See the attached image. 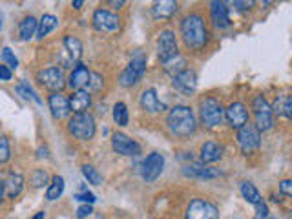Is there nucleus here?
<instances>
[{
    "mask_svg": "<svg viewBox=\"0 0 292 219\" xmlns=\"http://www.w3.org/2000/svg\"><path fill=\"white\" fill-rule=\"evenodd\" d=\"M237 145L241 148V152L245 155L254 154L259 146H261V132H257V128L254 125H245L243 128L237 130Z\"/></svg>",
    "mask_w": 292,
    "mask_h": 219,
    "instance_id": "nucleus-6",
    "label": "nucleus"
},
{
    "mask_svg": "<svg viewBox=\"0 0 292 219\" xmlns=\"http://www.w3.org/2000/svg\"><path fill=\"white\" fill-rule=\"evenodd\" d=\"M279 192H281L283 195L292 197V179H283L281 183H279Z\"/></svg>",
    "mask_w": 292,
    "mask_h": 219,
    "instance_id": "nucleus-39",
    "label": "nucleus"
},
{
    "mask_svg": "<svg viewBox=\"0 0 292 219\" xmlns=\"http://www.w3.org/2000/svg\"><path fill=\"white\" fill-rule=\"evenodd\" d=\"M179 55V48H177V37L172 30H165L159 33L157 39V57L163 64L168 60L176 59Z\"/></svg>",
    "mask_w": 292,
    "mask_h": 219,
    "instance_id": "nucleus-7",
    "label": "nucleus"
},
{
    "mask_svg": "<svg viewBox=\"0 0 292 219\" xmlns=\"http://www.w3.org/2000/svg\"><path fill=\"white\" fill-rule=\"evenodd\" d=\"M33 219H44V212H37V214L33 215Z\"/></svg>",
    "mask_w": 292,
    "mask_h": 219,
    "instance_id": "nucleus-46",
    "label": "nucleus"
},
{
    "mask_svg": "<svg viewBox=\"0 0 292 219\" xmlns=\"http://www.w3.org/2000/svg\"><path fill=\"white\" fill-rule=\"evenodd\" d=\"M57 24H59V19L55 15H44L39 20V30H37V39L42 40L44 37H48L51 31L55 30Z\"/></svg>",
    "mask_w": 292,
    "mask_h": 219,
    "instance_id": "nucleus-28",
    "label": "nucleus"
},
{
    "mask_svg": "<svg viewBox=\"0 0 292 219\" xmlns=\"http://www.w3.org/2000/svg\"><path fill=\"white\" fill-rule=\"evenodd\" d=\"M82 175H84L88 183L91 184H102V175L97 172V168H93L91 164H84L82 166Z\"/></svg>",
    "mask_w": 292,
    "mask_h": 219,
    "instance_id": "nucleus-33",
    "label": "nucleus"
},
{
    "mask_svg": "<svg viewBox=\"0 0 292 219\" xmlns=\"http://www.w3.org/2000/svg\"><path fill=\"white\" fill-rule=\"evenodd\" d=\"M265 219H276V217H270V215H268V217H265Z\"/></svg>",
    "mask_w": 292,
    "mask_h": 219,
    "instance_id": "nucleus-48",
    "label": "nucleus"
},
{
    "mask_svg": "<svg viewBox=\"0 0 292 219\" xmlns=\"http://www.w3.org/2000/svg\"><path fill=\"white\" fill-rule=\"evenodd\" d=\"M167 126L170 130V134L176 135V137H181V139L190 137L197 128V119L194 115V110L185 104L174 106L168 112Z\"/></svg>",
    "mask_w": 292,
    "mask_h": 219,
    "instance_id": "nucleus-2",
    "label": "nucleus"
},
{
    "mask_svg": "<svg viewBox=\"0 0 292 219\" xmlns=\"http://www.w3.org/2000/svg\"><path fill=\"white\" fill-rule=\"evenodd\" d=\"M111 146H113L117 154L128 155V157L141 154V145L137 141L130 139L128 135L121 134V132H115V134L111 135Z\"/></svg>",
    "mask_w": 292,
    "mask_h": 219,
    "instance_id": "nucleus-13",
    "label": "nucleus"
},
{
    "mask_svg": "<svg viewBox=\"0 0 292 219\" xmlns=\"http://www.w3.org/2000/svg\"><path fill=\"white\" fill-rule=\"evenodd\" d=\"M144 71H146V57L137 55V57L131 59L130 64L124 68V71H122L121 77H119V82H121V86H124V88H131V86H135L137 82L142 79Z\"/></svg>",
    "mask_w": 292,
    "mask_h": 219,
    "instance_id": "nucleus-9",
    "label": "nucleus"
},
{
    "mask_svg": "<svg viewBox=\"0 0 292 219\" xmlns=\"http://www.w3.org/2000/svg\"><path fill=\"white\" fill-rule=\"evenodd\" d=\"M187 219H219V210L212 201L208 199H192L187 206Z\"/></svg>",
    "mask_w": 292,
    "mask_h": 219,
    "instance_id": "nucleus-8",
    "label": "nucleus"
},
{
    "mask_svg": "<svg viewBox=\"0 0 292 219\" xmlns=\"http://www.w3.org/2000/svg\"><path fill=\"white\" fill-rule=\"evenodd\" d=\"M37 30H39V20L35 17H26L24 20L19 26V35H21V40H30L31 37L35 35Z\"/></svg>",
    "mask_w": 292,
    "mask_h": 219,
    "instance_id": "nucleus-27",
    "label": "nucleus"
},
{
    "mask_svg": "<svg viewBox=\"0 0 292 219\" xmlns=\"http://www.w3.org/2000/svg\"><path fill=\"white\" fill-rule=\"evenodd\" d=\"M37 80H39L44 88L53 91V93H55V91H61L66 86L64 71H62L59 66H50V68L41 70L37 73Z\"/></svg>",
    "mask_w": 292,
    "mask_h": 219,
    "instance_id": "nucleus-10",
    "label": "nucleus"
},
{
    "mask_svg": "<svg viewBox=\"0 0 292 219\" xmlns=\"http://www.w3.org/2000/svg\"><path fill=\"white\" fill-rule=\"evenodd\" d=\"M104 86V79H102L99 73H91L90 77V84H88V88H90L91 91H99Z\"/></svg>",
    "mask_w": 292,
    "mask_h": 219,
    "instance_id": "nucleus-38",
    "label": "nucleus"
},
{
    "mask_svg": "<svg viewBox=\"0 0 292 219\" xmlns=\"http://www.w3.org/2000/svg\"><path fill=\"white\" fill-rule=\"evenodd\" d=\"M163 66H165V70H167L172 77H176L177 73H181L183 70H187V68H185V66H187V60L183 59L181 55H177L176 59L168 60V62H165Z\"/></svg>",
    "mask_w": 292,
    "mask_h": 219,
    "instance_id": "nucleus-31",
    "label": "nucleus"
},
{
    "mask_svg": "<svg viewBox=\"0 0 292 219\" xmlns=\"http://www.w3.org/2000/svg\"><path fill=\"white\" fill-rule=\"evenodd\" d=\"M91 22H93V28H95L97 31H106V33H115V31L119 30V26H121L119 17L106 10H97L95 13H93Z\"/></svg>",
    "mask_w": 292,
    "mask_h": 219,
    "instance_id": "nucleus-12",
    "label": "nucleus"
},
{
    "mask_svg": "<svg viewBox=\"0 0 292 219\" xmlns=\"http://www.w3.org/2000/svg\"><path fill=\"white\" fill-rule=\"evenodd\" d=\"M48 179H50V175H48L46 170H35V172L31 174V184H33L35 188L44 186V184L48 183Z\"/></svg>",
    "mask_w": 292,
    "mask_h": 219,
    "instance_id": "nucleus-36",
    "label": "nucleus"
},
{
    "mask_svg": "<svg viewBox=\"0 0 292 219\" xmlns=\"http://www.w3.org/2000/svg\"><path fill=\"white\" fill-rule=\"evenodd\" d=\"M239 190H241V195L245 197V199L248 201V203H252L254 206L259 203H263V197L261 194H259V190L254 186V183H250V181H243L241 186H239Z\"/></svg>",
    "mask_w": 292,
    "mask_h": 219,
    "instance_id": "nucleus-29",
    "label": "nucleus"
},
{
    "mask_svg": "<svg viewBox=\"0 0 292 219\" xmlns=\"http://www.w3.org/2000/svg\"><path fill=\"white\" fill-rule=\"evenodd\" d=\"M90 106H91L90 91L88 90L73 91V95L70 97V108L73 114H84V112H88Z\"/></svg>",
    "mask_w": 292,
    "mask_h": 219,
    "instance_id": "nucleus-21",
    "label": "nucleus"
},
{
    "mask_svg": "<svg viewBox=\"0 0 292 219\" xmlns=\"http://www.w3.org/2000/svg\"><path fill=\"white\" fill-rule=\"evenodd\" d=\"M252 110H254V126L257 132H267L274 126V114L272 106L267 102L263 95H256L252 100Z\"/></svg>",
    "mask_w": 292,
    "mask_h": 219,
    "instance_id": "nucleus-5",
    "label": "nucleus"
},
{
    "mask_svg": "<svg viewBox=\"0 0 292 219\" xmlns=\"http://www.w3.org/2000/svg\"><path fill=\"white\" fill-rule=\"evenodd\" d=\"M4 184H6V195L11 197V199H15L17 195L22 192V188H24V177L21 174H13L11 172L8 175V179L4 181Z\"/></svg>",
    "mask_w": 292,
    "mask_h": 219,
    "instance_id": "nucleus-25",
    "label": "nucleus"
},
{
    "mask_svg": "<svg viewBox=\"0 0 292 219\" xmlns=\"http://www.w3.org/2000/svg\"><path fill=\"white\" fill-rule=\"evenodd\" d=\"M183 174L188 175V177H197V179H214V177L219 175V172L203 163H194V164H187L183 168Z\"/></svg>",
    "mask_w": 292,
    "mask_h": 219,
    "instance_id": "nucleus-19",
    "label": "nucleus"
},
{
    "mask_svg": "<svg viewBox=\"0 0 292 219\" xmlns=\"http://www.w3.org/2000/svg\"><path fill=\"white\" fill-rule=\"evenodd\" d=\"M172 84L177 91H181L183 95H192L197 90V75L194 70H183L181 73H177L176 77H172Z\"/></svg>",
    "mask_w": 292,
    "mask_h": 219,
    "instance_id": "nucleus-14",
    "label": "nucleus"
},
{
    "mask_svg": "<svg viewBox=\"0 0 292 219\" xmlns=\"http://www.w3.org/2000/svg\"><path fill=\"white\" fill-rule=\"evenodd\" d=\"M2 60H4V64L10 68V70H17V66H19V59L15 57V53L6 46L2 48Z\"/></svg>",
    "mask_w": 292,
    "mask_h": 219,
    "instance_id": "nucleus-35",
    "label": "nucleus"
},
{
    "mask_svg": "<svg viewBox=\"0 0 292 219\" xmlns=\"http://www.w3.org/2000/svg\"><path fill=\"white\" fill-rule=\"evenodd\" d=\"M0 30H2V22H0Z\"/></svg>",
    "mask_w": 292,
    "mask_h": 219,
    "instance_id": "nucleus-49",
    "label": "nucleus"
},
{
    "mask_svg": "<svg viewBox=\"0 0 292 219\" xmlns=\"http://www.w3.org/2000/svg\"><path fill=\"white\" fill-rule=\"evenodd\" d=\"M75 199H79V201H84L86 204H91V203H95L97 201V197L91 192H82V194H77L75 195Z\"/></svg>",
    "mask_w": 292,
    "mask_h": 219,
    "instance_id": "nucleus-40",
    "label": "nucleus"
},
{
    "mask_svg": "<svg viewBox=\"0 0 292 219\" xmlns=\"http://www.w3.org/2000/svg\"><path fill=\"white\" fill-rule=\"evenodd\" d=\"M232 6H234V8H237L239 11H247V10H250L252 6H254V2H241V0H234V2H232Z\"/></svg>",
    "mask_w": 292,
    "mask_h": 219,
    "instance_id": "nucleus-43",
    "label": "nucleus"
},
{
    "mask_svg": "<svg viewBox=\"0 0 292 219\" xmlns=\"http://www.w3.org/2000/svg\"><path fill=\"white\" fill-rule=\"evenodd\" d=\"M163 170H165V157L159 152L150 154L141 164V175L146 183H154L157 177H161Z\"/></svg>",
    "mask_w": 292,
    "mask_h": 219,
    "instance_id": "nucleus-11",
    "label": "nucleus"
},
{
    "mask_svg": "<svg viewBox=\"0 0 292 219\" xmlns=\"http://www.w3.org/2000/svg\"><path fill=\"white\" fill-rule=\"evenodd\" d=\"M272 114L292 121V95H279L272 104Z\"/></svg>",
    "mask_w": 292,
    "mask_h": 219,
    "instance_id": "nucleus-24",
    "label": "nucleus"
},
{
    "mask_svg": "<svg viewBox=\"0 0 292 219\" xmlns=\"http://www.w3.org/2000/svg\"><path fill=\"white\" fill-rule=\"evenodd\" d=\"M90 77H91V71L86 68L84 64H77L73 68V71L70 73V79H68V86H70L71 90H84L86 86L90 84Z\"/></svg>",
    "mask_w": 292,
    "mask_h": 219,
    "instance_id": "nucleus-18",
    "label": "nucleus"
},
{
    "mask_svg": "<svg viewBox=\"0 0 292 219\" xmlns=\"http://www.w3.org/2000/svg\"><path fill=\"white\" fill-rule=\"evenodd\" d=\"M290 219H292V210H290Z\"/></svg>",
    "mask_w": 292,
    "mask_h": 219,
    "instance_id": "nucleus-50",
    "label": "nucleus"
},
{
    "mask_svg": "<svg viewBox=\"0 0 292 219\" xmlns=\"http://www.w3.org/2000/svg\"><path fill=\"white\" fill-rule=\"evenodd\" d=\"M17 91H19V93H21L22 97H24V99H33L37 102V104H41V102H42L41 97H39V95L35 93V90H33V88H31V86L28 84V82H21V84L17 86Z\"/></svg>",
    "mask_w": 292,
    "mask_h": 219,
    "instance_id": "nucleus-34",
    "label": "nucleus"
},
{
    "mask_svg": "<svg viewBox=\"0 0 292 219\" xmlns=\"http://www.w3.org/2000/svg\"><path fill=\"white\" fill-rule=\"evenodd\" d=\"M64 192V179H62L61 175H55L53 179H51V184L48 186L46 190V199L48 201H55L59 199Z\"/></svg>",
    "mask_w": 292,
    "mask_h": 219,
    "instance_id": "nucleus-30",
    "label": "nucleus"
},
{
    "mask_svg": "<svg viewBox=\"0 0 292 219\" xmlns=\"http://www.w3.org/2000/svg\"><path fill=\"white\" fill-rule=\"evenodd\" d=\"M11 157V150H10V141L6 137H0V164L8 163Z\"/></svg>",
    "mask_w": 292,
    "mask_h": 219,
    "instance_id": "nucleus-37",
    "label": "nucleus"
},
{
    "mask_svg": "<svg viewBox=\"0 0 292 219\" xmlns=\"http://www.w3.org/2000/svg\"><path fill=\"white\" fill-rule=\"evenodd\" d=\"M210 17L212 22L217 30H227L230 28V13H228V8L225 2L221 0H212L210 2Z\"/></svg>",
    "mask_w": 292,
    "mask_h": 219,
    "instance_id": "nucleus-16",
    "label": "nucleus"
},
{
    "mask_svg": "<svg viewBox=\"0 0 292 219\" xmlns=\"http://www.w3.org/2000/svg\"><path fill=\"white\" fill-rule=\"evenodd\" d=\"M141 108L148 114H159V112H165L167 106L163 104L159 97H157L156 90H144L141 93Z\"/></svg>",
    "mask_w": 292,
    "mask_h": 219,
    "instance_id": "nucleus-20",
    "label": "nucleus"
},
{
    "mask_svg": "<svg viewBox=\"0 0 292 219\" xmlns=\"http://www.w3.org/2000/svg\"><path fill=\"white\" fill-rule=\"evenodd\" d=\"M128 119H130V115H128V108H126L124 102H117L113 106V121H115L119 126H126L128 125Z\"/></svg>",
    "mask_w": 292,
    "mask_h": 219,
    "instance_id": "nucleus-32",
    "label": "nucleus"
},
{
    "mask_svg": "<svg viewBox=\"0 0 292 219\" xmlns=\"http://www.w3.org/2000/svg\"><path fill=\"white\" fill-rule=\"evenodd\" d=\"M48 106L51 110V115L55 117V119L62 121L66 119L68 115L71 114V108H70V99L62 95L61 91H55V93L50 95V99H48Z\"/></svg>",
    "mask_w": 292,
    "mask_h": 219,
    "instance_id": "nucleus-17",
    "label": "nucleus"
},
{
    "mask_svg": "<svg viewBox=\"0 0 292 219\" xmlns=\"http://www.w3.org/2000/svg\"><path fill=\"white\" fill-rule=\"evenodd\" d=\"M82 6H84V2H82V0H75V2H73V8H75V10H81Z\"/></svg>",
    "mask_w": 292,
    "mask_h": 219,
    "instance_id": "nucleus-45",
    "label": "nucleus"
},
{
    "mask_svg": "<svg viewBox=\"0 0 292 219\" xmlns=\"http://www.w3.org/2000/svg\"><path fill=\"white\" fill-rule=\"evenodd\" d=\"M11 77H13V73H11L10 68L6 64H0V80L8 82V80H11Z\"/></svg>",
    "mask_w": 292,
    "mask_h": 219,
    "instance_id": "nucleus-42",
    "label": "nucleus"
},
{
    "mask_svg": "<svg viewBox=\"0 0 292 219\" xmlns=\"http://www.w3.org/2000/svg\"><path fill=\"white\" fill-rule=\"evenodd\" d=\"M181 37L188 50H201L208 42V30L205 19L197 13H190L181 20Z\"/></svg>",
    "mask_w": 292,
    "mask_h": 219,
    "instance_id": "nucleus-1",
    "label": "nucleus"
},
{
    "mask_svg": "<svg viewBox=\"0 0 292 219\" xmlns=\"http://www.w3.org/2000/svg\"><path fill=\"white\" fill-rule=\"evenodd\" d=\"M225 119L228 121V125L234 130L243 128L248 125V110L243 102H232L228 108H225Z\"/></svg>",
    "mask_w": 292,
    "mask_h": 219,
    "instance_id": "nucleus-15",
    "label": "nucleus"
},
{
    "mask_svg": "<svg viewBox=\"0 0 292 219\" xmlns=\"http://www.w3.org/2000/svg\"><path fill=\"white\" fill-rule=\"evenodd\" d=\"M91 212H93L91 204H82V206H79V208H77V217L84 219V217H88V215H91Z\"/></svg>",
    "mask_w": 292,
    "mask_h": 219,
    "instance_id": "nucleus-41",
    "label": "nucleus"
},
{
    "mask_svg": "<svg viewBox=\"0 0 292 219\" xmlns=\"http://www.w3.org/2000/svg\"><path fill=\"white\" fill-rule=\"evenodd\" d=\"M70 134L79 141H90L95 135V121L88 112L84 114H73V117L68 123Z\"/></svg>",
    "mask_w": 292,
    "mask_h": 219,
    "instance_id": "nucleus-4",
    "label": "nucleus"
},
{
    "mask_svg": "<svg viewBox=\"0 0 292 219\" xmlns=\"http://www.w3.org/2000/svg\"><path fill=\"white\" fill-rule=\"evenodd\" d=\"M64 48L70 55V62H75L82 57V42L73 35L64 37Z\"/></svg>",
    "mask_w": 292,
    "mask_h": 219,
    "instance_id": "nucleus-26",
    "label": "nucleus"
},
{
    "mask_svg": "<svg viewBox=\"0 0 292 219\" xmlns=\"http://www.w3.org/2000/svg\"><path fill=\"white\" fill-rule=\"evenodd\" d=\"M4 195H6V184H4V179L0 177V201H2Z\"/></svg>",
    "mask_w": 292,
    "mask_h": 219,
    "instance_id": "nucleus-44",
    "label": "nucleus"
},
{
    "mask_svg": "<svg viewBox=\"0 0 292 219\" xmlns=\"http://www.w3.org/2000/svg\"><path fill=\"white\" fill-rule=\"evenodd\" d=\"M199 117H201V123L205 128L214 130L223 125V121H225V108H223V104L217 99L207 97L199 104Z\"/></svg>",
    "mask_w": 292,
    "mask_h": 219,
    "instance_id": "nucleus-3",
    "label": "nucleus"
},
{
    "mask_svg": "<svg viewBox=\"0 0 292 219\" xmlns=\"http://www.w3.org/2000/svg\"><path fill=\"white\" fill-rule=\"evenodd\" d=\"M111 4L117 6V8H121V6H124V2H122V0H119V2H111Z\"/></svg>",
    "mask_w": 292,
    "mask_h": 219,
    "instance_id": "nucleus-47",
    "label": "nucleus"
},
{
    "mask_svg": "<svg viewBox=\"0 0 292 219\" xmlns=\"http://www.w3.org/2000/svg\"><path fill=\"white\" fill-rule=\"evenodd\" d=\"M177 8H179V4L176 0H161V2H156L152 6V15L161 20L172 19L177 13Z\"/></svg>",
    "mask_w": 292,
    "mask_h": 219,
    "instance_id": "nucleus-22",
    "label": "nucleus"
},
{
    "mask_svg": "<svg viewBox=\"0 0 292 219\" xmlns=\"http://www.w3.org/2000/svg\"><path fill=\"white\" fill-rule=\"evenodd\" d=\"M221 157H223V146H219L217 143H214V141H207V143L201 146V163L203 164L217 163Z\"/></svg>",
    "mask_w": 292,
    "mask_h": 219,
    "instance_id": "nucleus-23",
    "label": "nucleus"
}]
</instances>
